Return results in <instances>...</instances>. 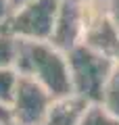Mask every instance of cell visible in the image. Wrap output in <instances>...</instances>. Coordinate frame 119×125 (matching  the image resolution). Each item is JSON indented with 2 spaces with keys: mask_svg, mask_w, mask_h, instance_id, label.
I'll return each mask as SVG.
<instances>
[{
  "mask_svg": "<svg viewBox=\"0 0 119 125\" xmlns=\"http://www.w3.org/2000/svg\"><path fill=\"white\" fill-rule=\"evenodd\" d=\"M67 65H69L73 96L82 98L88 104L100 102L107 83L117 73V65L113 61L82 44L67 52Z\"/></svg>",
  "mask_w": 119,
  "mask_h": 125,
  "instance_id": "7a4b0ae2",
  "label": "cell"
},
{
  "mask_svg": "<svg viewBox=\"0 0 119 125\" xmlns=\"http://www.w3.org/2000/svg\"><path fill=\"white\" fill-rule=\"evenodd\" d=\"M84 29V13H82V0H61L59 13L54 19V29L50 44L61 52H69L71 48L79 46Z\"/></svg>",
  "mask_w": 119,
  "mask_h": 125,
  "instance_id": "8992f818",
  "label": "cell"
},
{
  "mask_svg": "<svg viewBox=\"0 0 119 125\" xmlns=\"http://www.w3.org/2000/svg\"><path fill=\"white\" fill-rule=\"evenodd\" d=\"M11 2V10H15V9H19V6H23V4H27V2H31V0H9Z\"/></svg>",
  "mask_w": 119,
  "mask_h": 125,
  "instance_id": "9a60e30c",
  "label": "cell"
},
{
  "mask_svg": "<svg viewBox=\"0 0 119 125\" xmlns=\"http://www.w3.org/2000/svg\"><path fill=\"white\" fill-rule=\"evenodd\" d=\"M15 71L21 77L40 83L54 100L73 96L67 54L57 50L50 42L17 40Z\"/></svg>",
  "mask_w": 119,
  "mask_h": 125,
  "instance_id": "6da1fadb",
  "label": "cell"
},
{
  "mask_svg": "<svg viewBox=\"0 0 119 125\" xmlns=\"http://www.w3.org/2000/svg\"><path fill=\"white\" fill-rule=\"evenodd\" d=\"M117 71H119V67H117Z\"/></svg>",
  "mask_w": 119,
  "mask_h": 125,
  "instance_id": "ac0fdd59",
  "label": "cell"
},
{
  "mask_svg": "<svg viewBox=\"0 0 119 125\" xmlns=\"http://www.w3.org/2000/svg\"><path fill=\"white\" fill-rule=\"evenodd\" d=\"M107 9H109V15H111V19H113V23L119 29V0H109V2H107Z\"/></svg>",
  "mask_w": 119,
  "mask_h": 125,
  "instance_id": "7c38bea8",
  "label": "cell"
},
{
  "mask_svg": "<svg viewBox=\"0 0 119 125\" xmlns=\"http://www.w3.org/2000/svg\"><path fill=\"white\" fill-rule=\"evenodd\" d=\"M61 0H31L27 4L11 10L2 33L15 40L27 42H50L54 19Z\"/></svg>",
  "mask_w": 119,
  "mask_h": 125,
  "instance_id": "3957f363",
  "label": "cell"
},
{
  "mask_svg": "<svg viewBox=\"0 0 119 125\" xmlns=\"http://www.w3.org/2000/svg\"><path fill=\"white\" fill-rule=\"evenodd\" d=\"M98 2H109V0H98Z\"/></svg>",
  "mask_w": 119,
  "mask_h": 125,
  "instance_id": "2e32d148",
  "label": "cell"
},
{
  "mask_svg": "<svg viewBox=\"0 0 119 125\" xmlns=\"http://www.w3.org/2000/svg\"><path fill=\"white\" fill-rule=\"evenodd\" d=\"M9 15H11V2L9 0H0V31H2V27H4Z\"/></svg>",
  "mask_w": 119,
  "mask_h": 125,
  "instance_id": "4fadbf2b",
  "label": "cell"
},
{
  "mask_svg": "<svg viewBox=\"0 0 119 125\" xmlns=\"http://www.w3.org/2000/svg\"><path fill=\"white\" fill-rule=\"evenodd\" d=\"M100 104L111 117L119 121V71L111 77V81L107 83L105 92H102V98H100Z\"/></svg>",
  "mask_w": 119,
  "mask_h": 125,
  "instance_id": "ba28073f",
  "label": "cell"
},
{
  "mask_svg": "<svg viewBox=\"0 0 119 125\" xmlns=\"http://www.w3.org/2000/svg\"><path fill=\"white\" fill-rule=\"evenodd\" d=\"M82 13H84V29L79 44L102 54L119 67V29L109 15L107 2L82 0Z\"/></svg>",
  "mask_w": 119,
  "mask_h": 125,
  "instance_id": "277c9868",
  "label": "cell"
},
{
  "mask_svg": "<svg viewBox=\"0 0 119 125\" xmlns=\"http://www.w3.org/2000/svg\"><path fill=\"white\" fill-rule=\"evenodd\" d=\"M15 56H17V40L0 31V69L15 67Z\"/></svg>",
  "mask_w": 119,
  "mask_h": 125,
  "instance_id": "8fae6325",
  "label": "cell"
},
{
  "mask_svg": "<svg viewBox=\"0 0 119 125\" xmlns=\"http://www.w3.org/2000/svg\"><path fill=\"white\" fill-rule=\"evenodd\" d=\"M17 81H19V73L13 67L0 69V104L11 108L15 90H17Z\"/></svg>",
  "mask_w": 119,
  "mask_h": 125,
  "instance_id": "9c48e42d",
  "label": "cell"
},
{
  "mask_svg": "<svg viewBox=\"0 0 119 125\" xmlns=\"http://www.w3.org/2000/svg\"><path fill=\"white\" fill-rule=\"evenodd\" d=\"M54 98L34 79L19 75L17 90H15L13 102H11V115L15 125H40L44 121L50 104Z\"/></svg>",
  "mask_w": 119,
  "mask_h": 125,
  "instance_id": "5b68a950",
  "label": "cell"
},
{
  "mask_svg": "<svg viewBox=\"0 0 119 125\" xmlns=\"http://www.w3.org/2000/svg\"><path fill=\"white\" fill-rule=\"evenodd\" d=\"M79 125H119V121L111 117L100 104H90L79 121Z\"/></svg>",
  "mask_w": 119,
  "mask_h": 125,
  "instance_id": "30bf717a",
  "label": "cell"
},
{
  "mask_svg": "<svg viewBox=\"0 0 119 125\" xmlns=\"http://www.w3.org/2000/svg\"><path fill=\"white\" fill-rule=\"evenodd\" d=\"M88 106L90 104L84 102L82 98H77V96L59 98L50 104L44 121L40 125H79Z\"/></svg>",
  "mask_w": 119,
  "mask_h": 125,
  "instance_id": "52a82bcc",
  "label": "cell"
},
{
  "mask_svg": "<svg viewBox=\"0 0 119 125\" xmlns=\"http://www.w3.org/2000/svg\"><path fill=\"white\" fill-rule=\"evenodd\" d=\"M0 123H4V125H15V123H13V115H11V108L4 106V104H0Z\"/></svg>",
  "mask_w": 119,
  "mask_h": 125,
  "instance_id": "5bb4252c",
  "label": "cell"
},
{
  "mask_svg": "<svg viewBox=\"0 0 119 125\" xmlns=\"http://www.w3.org/2000/svg\"><path fill=\"white\" fill-rule=\"evenodd\" d=\"M0 125H4V123H0Z\"/></svg>",
  "mask_w": 119,
  "mask_h": 125,
  "instance_id": "e0dca14e",
  "label": "cell"
}]
</instances>
